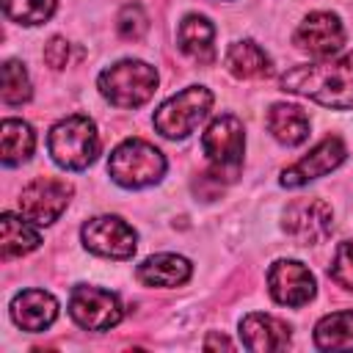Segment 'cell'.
<instances>
[{"instance_id": "obj_16", "label": "cell", "mask_w": 353, "mask_h": 353, "mask_svg": "<svg viewBox=\"0 0 353 353\" xmlns=\"http://www.w3.org/2000/svg\"><path fill=\"white\" fill-rule=\"evenodd\" d=\"M215 28L207 17L201 14H188L182 22H179V30H176V41H179V50L193 58L196 63H212L215 61Z\"/></svg>"}, {"instance_id": "obj_19", "label": "cell", "mask_w": 353, "mask_h": 353, "mask_svg": "<svg viewBox=\"0 0 353 353\" xmlns=\"http://www.w3.org/2000/svg\"><path fill=\"white\" fill-rule=\"evenodd\" d=\"M226 69L240 80H256L270 74V55L256 41H234L226 50Z\"/></svg>"}, {"instance_id": "obj_22", "label": "cell", "mask_w": 353, "mask_h": 353, "mask_svg": "<svg viewBox=\"0 0 353 353\" xmlns=\"http://www.w3.org/2000/svg\"><path fill=\"white\" fill-rule=\"evenodd\" d=\"M36 135L22 119H3V165H19L33 154Z\"/></svg>"}, {"instance_id": "obj_5", "label": "cell", "mask_w": 353, "mask_h": 353, "mask_svg": "<svg viewBox=\"0 0 353 353\" xmlns=\"http://www.w3.org/2000/svg\"><path fill=\"white\" fill-rule=\"evenodd\" d=\"M243 146H245V132L243 121L237 116H218L210 121V127L201 135V149L210 163V176L221 185V176L234 179L240 165H243Z\"/></svg>"}, {"instance_id": "obj_10", "label": "cell", "mask_w": 353, "mask_h": 353, "mask_svg": "<svg viewBox=\"0 0 353 353\" xmlns=\"http://www.w3.org/2000/svg\"><path fill=\"white\" fill-rule=\"evenodd\" d=\"M334 229L331 204L323 199H295L284 210V232L298 245H317L325 243Z\"/></svg>"}, {"instance_id": "obj_15", "label": "cell", "mask_w": 353, "mask_h": 353, "mask_svg": "<svg viewBox=\"0 0 353 353\" xmlns=\"http://www.w3.org/2000/svg\"><path fill=\"white\" fill-rule=\"evenodd\" d=\"M58 317V301L44 290H25L11 301V320L30 334L50 328Z\"/></svg>"}, {"instance_id": "obj_7", "label": "cell", "mask_w": 353, "mask_h": 353, "mask_svg": "<svg viewBox=\"0 0 353 353\" xmlns=\"http://www.w3.org/2000/svg\"><path fill=\"white\" fill-rule=\"evenodd\" d=\"M83 245L108 259H130L138 248L135 229L119 215H97L80 229Z\"/></svg>"}, {"instance_id": "obj_4", "label": "cell", "mask_w": 353, "mask_h": 353, "mask_svg": "<svg viewBox=\"0 0 353 353\" xmlns=\"http://www.w3.org/2000/svg\"><path fill=\"white\" fill-rule=\"evenodd\" d=\"M99 94L116 105V108H141L143 102L152 99L154 88H157V72L154 66H149L146 61H119L113 66H108L99 80Z\"/></svg>"}, {"instance_id": "obj_3", "label": "cell", "mask_w": 353, "mask_h": 353, "mask_svg": "<svg viewBox=\"0 0 353 353\" xmlns=\"http://www.w3.org/2000/svg\"><path fill=\"white\" fill-rule=\"evenodd\" d=\"M108 174L116 185L138 190V188L154 185L165 174V157L157 146H152L141 138H127L110 152Z\"/></svg>"}, {"instance_id": "obj_26", "label": "cell", "mask_w": 353, "mask_h": 353, "mask_svg": "<svg viewBox=\"0 0 353 353\" xmlns=\"http://www.w3.org/2000/svg\"><path fill=\"white\" fill-rule=\"evenodd\" d=\"M328 276L353 292V240H345L336 245L334 251V259H331V268H328Z\"/></svg>"}, {"instance_id": "obj_18", "label": "cell", "mask_w": 353, "mask_h": 353, "mask_svg": "<svg viewBox=\"0 0 353 353\" xmlns=\"http://www.w3.org/2000/svg\"><path fill=\"white\" fill-rule=\"evenodd\" d=\"M268 130L270 135L284 146H298L309 138V116L298 105L276 102L268 113Z\"/></svg>"}, {"instance_id": "obj_20", "label": "cell", "mask_w": 353, "mask_h": 353, "mask_svg": "<svg viewBox=\"0 0 353 353\" xmlns=\"http://www.w3.org/2000/svg\"><path fill=\"white\" fill-rule=\"evenodd\" d=\"M0 240H3V259H14L22 254H30L33 248H39L41 234L22 218H17L14 212H3L0 218Z\"/></svg>"}, {"instance_id": "obj_1", "label": "cell", "mask_w": 353, "mask_h": 353, "mask_svg": "<svg viewBox=\"0 0 353 353\" xmlns=\"http://www.w3.org/2000/svg\"><path fill=\"white\" fill-rule=\"evenodd\" d=\"M281 91L309 97L325 108L347 110L353 108V52H345L336 61L301 63L281 74Z\"/></svg>"}, {"instance_id": "obj_2", "label": "cell", "mask_w": 353, "mask_h": 353, "mask_svg": "<svg viewBox=\"0 0 353 353\" xmlns=\"http://www.w3.org/2000/svg\"><path fill=\"white\" fill-rule=\"evenodd\" d=\"M47 149L61 168L83 171L99 154V132L88 116H66L50 130Z\"/></svg>"}, {"instance_id": "obj_6", "label": "cell", "mask_w": 353, "mask_h": 353, "mask_svg": "<svg viewBox=\"0 0 353 353\" xmlns=\"http://www.w3.org/2000/svg\"><path fill=\"white\" fill-rule=\"evenodd\" d=\"M212 108V91L204 85H188L179 94L168 97L154 110V130L163 138H188L199 121L207 119Z\"/></svg>"}, {"instance_id": "obj_21", "label": "cell", "mask_w": 353, "mask_h": 353, "mask_svg": "<svg viewBox=\"0 0 353 353\" xmlns=\"http://www.w3.org/2000/svg\"><path fill=\"white\" fill-rule=\"evenodd\" d=\"M314 345L320 350H353V309L325 314L314 325Z\"/></svg>"}, {"instance_id": "obj_24", "label": "cell", "mask_w": 353, "mask_h": 353, "mask_svg": "<svg viewBox=\"0 0 353 353\" xmlns=\"http://www.w3.org/2000/svg\"><path fill=\"white\" fill-rule=\"evenodd\" d=\"M30 77L19 61H6L3 63V102L6 105H22L30 99Z\"/></svg>"}, {"instance_id": "obj_9", "label": "cell", "mask_w": 353, "mask_h": 353, "mask_svg": "<svg viewBox=\"0 0 353 353\" xmlns=\"http://www.w3.org/2000/svg\"><path fill=\"white\" fill-rule=\"evenodd\" d=\"M69 199H72V185L66 179L36 176L19 193V212H22V218L44 226V223H52L61 218Z\"/></svg>"}, {"instance_id": "obj_28", "label": "cell", "mask_w": 353, "mask_h": 353, "mask_svg": "<svg viewBox=\"0 0 353 353\" xmlns=\"http://www.w3.org/2000/svg\"><path fill=\"white\" fill-rule=\"evenodd\" d=\"M204 347H207V350H212V347H226V350H232L234 345H232L226 336H215V334H212V336L204 342Z\"/></svg>"}, {"instance_id": "obj_23", "label": "cell", "mask_w": 353, "mask_h": 353, "mask_svg": "<svg viewBox=\"0 0 353 353\" xmlns=\"http://www.w3.org/2000/svg\"><path fill=\"white\" fill-rule=\"evenodd\" d=\"M55 3L58 0H3V11L19 25H41L52 17Z\"/></svg>"}, {"instance_id": "obj_27", "label": "cell", "mask_w": 353, "mask_h": 353, "mask_svg": "<svg viewBox=\"0 0 353 353\" xmlns=\"http://www.w3.org/2000/svg\"><path fill=\"white\" fill-rule=\"evenodd\" d=\"M66 61H69V41L61 39V36H52L44 47V63L50 69H63Z\"/></svg>"}, {"instance_id": "obj_12", "label": "cell", "mask_w": 353, "mask_h": 353, "mask_svg": "<svg viewBox=\"0 0 353 353\" xmlns=\"http://www.w3.org/2000/svg\"><path fill=\"white\" fill-rule=\"evenodd\" d=\"M298 50L309 52L312 58H331L345 44V28L336 14L331 11H312L295 30Z\"/></svg>"}, {"instance_id": "obj_14", "label": "cell", "mask_w": 353, "mask_h": 353, "mask_svg": "<svg viewBox=\"0 0 353 353\" xmlns=\"http://www.w3.org/2000/svg\"><path fill=\"white\" fill-rule=\"evenodd\" d=\"M240 339L248 350L254 353H268V350H284L290 345V325L281 323L273 314L265 312H251L240 320Z\"/></svg>"}, {"instance_id": "obj_8", "label": "cell", "mask_w": 353, "mask_h": 353, "mask_svg": "<svg viewBox=\"0 0 353 353\" xmlns=\"http://www.w3.org/2000/svg\"><path fill=\"white\" fill-rule=\"evenodd\" d=\"M69 314L85 331H108V328L119 325L124 317L121 303L113 292L99 290V287H88V284H77L72 290Z\"/></svg>"}, {"instance_id": "obj_25", "label": "cell", "mask_w": 353, "mask_h": 353, "mask_svg": "<svg viewBox=\"0 0 353 353\" xmlns=\"http://www.w3.org/2000/svg\"><path fill=\"white\" fill-rule=\"evenodd\" d=\"M116 28H119V36L124 41H138L143 39V33L149 30V19L143 14V8L138 3H127L121 11H119V19H116Z\"/></svg>"}, {"instance_id": "obj_17", "label": "cell", "mask_w": 353, "mask_h": 353, "mask_svg": "<svg viewBox=\"0 0 353 353\" xmlns=\"http://www.w3.org/2000/svg\"><path fill=\"white\" fill-rule=\"evenodd\" d=\"M190 262L179 254H154L138 265L135 276L146 287H179L190 279Z\"/></svg>"}, {"instance_id": "obj_11", "label": "cell", "mask_w": 353, "mask_h": 353, "mask_svg": "<svg viewBox=\"0 0 353 353\" xmlns=\"http://www.w3.org/2000/svg\"><path fill=\"white\" fill-rule=\"evenodd\" d=\"M268 287L276 303L281 306H303L314 298L317 281L312 270L298 259H279L268 270Z\"/></svg>"}, {"instance_id": "obj_13", "label": "cell", "mask_w": 353, "mask_h": 353, "mask_svg": "<svg viewBox=\"0 0 353 353\" xmlns=\"http://www.w3.org/2000/svg\"><path fill=\"white\" fill-rule=\"evenodd\" d=\"M345 143H342V138H336V135H328V138H323L309 154H303L298 163H292L290 168H284V174H281V185L284 188H301V185H306V182H312V179H317V176H325L328 171H334L342 160H345Z\"/></svg>"}]
</instances>
